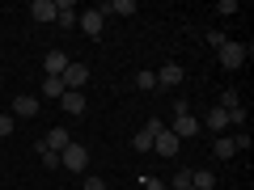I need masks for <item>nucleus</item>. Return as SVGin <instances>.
Returning a JSON list of instances; mask_svg holds the SVG:
<instances>
[{
	"mask_svg": "<svg viewBox=\"0 0 254 190\" xmlns=\"http://www.w3.org/2000/svg\"><path fill=\"white\" fill-rule=\"evenodd\" d=\"M60 165H64V169H72V173H85V169H89V148L68 144V148L60 152Z\"/></svg>",
	"mask_w": 254,
	"mask_h": 190,
	"instance_id": "obj_1",
	"label": "nucleus"
},
{
	"mask_svg": "<svg viewBox=\"0 0 254 190\" xmlns=\"http://www.w3.org/2000/svg\"><path fill=\"white\" fill-rule=\"evenodd\" d=\"M60 81H64V89H76V93H81V85L89 81V63L68 59V68H64V76H60Z\"/></svg>",
	"mask_w": 254,
	"mask_h": 190,
	"instance_id": "obj_2",
	"label": "nucleus"
},
{
	"mask_svg": "<svg viewBox=\"0 0 254 190\" xmlns=\"http://www.w3.org/2000/svg\"><path fill=\"white\" fill-rule=\"evenodd\" d=\"M246 55H250V47H242V43H225V47H220V68L237 72V68L246 63Z\"/></svg>",
	"mask_w": 254,
	"mask_h": 190,
	"instance_id": "obj_3",
	"label": "nucleus"
},
{
	"mask_svg": "<svg viewBox=\"0 0 254 190\" xmlns=\"http://www.w3.org/2000/svg\"><path fill=\"white\" fill-rule=\"evenodd\" d=\"M76 26H81L89 38H98V34H102V26H106V13H102V9H85L81 17H76Z\"/></svg>",
	"mask_w": 254,
	"mask_h": 190,
	"instance_id": "obj_4",
	"label": "nucleus"
},
{
	"mask_svg": "<svg viewBox=\"0 0 254 190\" xmlns=\"http://www.w3.org/2000/svg\"><path fill=\"white\" fill-rule=\"evenodd\" d=\"M199 118H195V114H174V127H170V131H174V136H178V140H190V136H199Z\"/></svg>",
	"mask_w": 254,
	"mask_h": 190,
	"instance_id": "obj_5",
	"label": "nucleus"
},
{
	"mask_svg": "<svg viewBox=\"0 0 254 190\" xmlns=\"http://www.w3.org/2000/svg\"><path fill=\"white\" fill-rule=\"evenodd\" d=\"M178 85H182V63L170 59L161 72H157V89H178Z\"/></svg>",
	"mask_w": 254,
	"mask_h": 190,
	"instance_id": "obj_6",
	"label": "nucleus"
},
{
	"mask_svg": "<svg viewBox=\"0 0 254 190\" xmlns=\"http://www.w3.org/2000/svg\"><path fill=\"white\" fill-rule=\"evenodd\" d=\"M38 110H43V101H38L34 93H21V97H13V114H17V118H34Z\"/></svg>",
	"mask_w": 254,
	"mask_h": 190,
	"instance_id": "obj_7",
	"label": "nucleus"
},
{
	"mask_svg": "<svg viewBox=\"0 0 254 190\" xmlns=\"http://www.w3.org/2000/svg\"><path fill=\"white\" fill-rule=\"evenodd\" d=\"M153 152L157 156H178V136H174L170 127H165L161 136H153Z\"/></svg>",
	"mask_w": 254,
	"mask_h": 190,
	"instance_id": "obj_8",
	"label": "nucleus"
},
{
	"mask_svg": "<svg viewBox=\"0 0 254 190\" xmlns=\"http://www.w3.org/2000/svg\"><path fill=\"white\" fill-rule=\"evenodd\" d=\"M76 17H81V13H76L72 0H55V21H60L64 30H76Z\"/></svg>",
	"mask_w": 254,
	"mask_h": 190,
	"instance_id": "obj_9",
	"label": "nucleus"
},
{
	"mask_svg": "<svg viewBox=\"0 0 254 190\" xmlns=\"http://www.w3.org/2000/svg\"><path fill=\"white\" fill-rule=\"evenodd\" d=\"M72 144V136H68V127H51V131H47V140L38 148H51V152H64V148Z\"/></svg>",
	"mask_w": 254,
	"mask_h": 190,
	"instance_id": "obj_10",
	"label": "nucleus"
},
{
	"mask_svg": "<svg viewBox=\"0 0 254 190\" xmlns=\"http://www.w3.org/2000/svg\"><path fill=\"white\" fill-rule=\"evenodd\" d=\"M43 68H47V76H64V68H68V55L55 47V51H47V55H43Z\"/></svg>",
	"mask_w": 254,
	"mask_h": 190,
	"instance_id": "obj_11",
	"label": "nucleus"
},
{
	"mask_svg": "<svg viewBox=\"0 0 254 190\" xmlns=\"http://www.w3.org/2000/svg\"><path fill=\"white\" fill-rule=\"evenodd\" d=\"M60 106H64V114H85V97H81L76 89H68V93H64V97H60Z\"/></svg>",
	"mask_w": 254,
	"mask_h": 190,
	"instance_id": "obj_12",
	"label": "nucleus"
},
{
	"mask_svg": "<svg viewBox=\"0 0 254 190\" xmlns=\"http://www.w3.org/2000/svg\"><path fill=\"white\" fill-rule=\"evenodd\" d=\"M203 123H208V131H212V136H225V131H229V114H225V110H212V114L208 118H203Z\"/></svg>",
	"mask_w": 254,
	"mask_h": 190,
	"instance_id": "obj_13",
	"label": "nucleus"
},
{
	"mask_svg": "<svg viewBox=\"0 0 254 190\" xmlns=\"http://www.w3.org/2000/svg\"><path fill=\"white\" fill-rule=\"evenodd\" d=\"M30 17L34 21H55V0H34L30 4Z\"/></svg>",
	"mask_w": 254,
	"mask_h": 190,
	"instance_id": "obj_14",
	"label": "nucleus"
},
{
	"mask_svg": "<svg viewBox=\"0 0 254 190\" xmlns=\"http://www.w3.org/2000/svg\"><path fill=\"white\" fill-rule=\"evenodd\" d=\"M190 190H216L212 169H190Z\"/></svg>",
	"mask_w": 254,
	"mask_h": 190,
	"instance_id": "obj_15",
	"label": "nucleus"
},
{
	"mask_svg": "<svg viewBox=\"0 0 254 190\" xmlns=\"http://www.w3.org/2000/svg\"><path fill=\"white\" fill-rule=\"evenodd\" d=\"M212 152H216V161H229V156H233V140L216 136V140H212Z\"/></svg>",
	"mask_w": 254,
	"mask_h": 190,
	"instance_id": "obj_16",
	"label": "nucleus"
},
{
	"mask_svg": "<svg viewBox=\"0 0 254 190\" xmlns=\"http://www.w3.org/2000/svg\"><path fill=\"white\" fill-rule=\"evenodd\" d=\"M64 93H68V89H64L60 76H43V97H64Z\"/></svg>",
	"mask_w": 254,
	"mask_h": 190,
	"instance_id": "obj_17",
	"label": "nucleus"
},
{
	"mask_svg": "<svg viewBox=\"0 0 254 190\" xmlns=\"http://www.w3.org/2000/svg\"><path fill=\"white\" fill-rule=\"evenodd\" d=\"M102 13H115V17H131L136 13V0H115L110 9H102Z\"/></svg>",
	"mask_w": 254,
	"mask_h": 190,
	"instance_id": "obj_18",
	"label": "nucleus"
},
{
	"mask_svg": "<svg viewBox=\"0 0 254 190\" xmlns=\"http://www.w3.org/2000/svg\"><path fill=\"white\" fill-rule=\"evenodd\" d=\"M131 148H136V152H153V136H148L144 127H140L136 136H131Z\"/></svg>",
	"mask_w": 254,
	"mask_h": 190,
	"instance_id": "obj_19",
	"label": "nucleus"
},
{
	"mask_svg": "<svg viewBox=\"0 0 254 190\" xmlns=\"http://www.w3.org/2000/svg\"><path fill=\"white\" fill-rule=\"evenodd\" d=\"M237 106H242L237 89H225V93H220V110H225V114H229V110H237Z\"/></svg>",
	"mask_w": 254,
	"mask_h": 190,
	"instance_id": "obj_20",
	"label": "nucleus"
},
{
	"mask_svg": "<svg viewBox=\"0 0 254 190\" xmlns=\"http://www.w3.org/2000/svg\"><path fill=\"white\" fill-rule=\"evenodd\" d=\"M229 127H237V131H246V106L229 110Z\"/></svg>",
	"mask_w": 254,
	"mask_h": 190,
	"instance_id": "obj_21",
	"label": "nucleus"
},
{
	"mask_svg": "<svg viewBox=\"0 0 254 190\" xmlns=\"http://www.w3.org/2000/svg\"><path fill=\"white\" fill-rule=\"evenodd\" d=\"M170 186H174V190H187V186H190V169H178V173L170 178Z\"/></svg>",
	"mask_w": 254,
	"mask_h": 190,
	"instance_id": "obj_22",
	"label": "nucleus"
},
{
	"mask_svg": "<svg viewBox=\"0 0 254 190\" xmlns=\"http://www.w3.org/2000/svg\"><path fill=\"white\" fill-rule=\"evenodd\" d=\"M38 156H43L47 169H60V152H51V148H38Z\"/></svg>",
	"mask_w": 254,
	"mask_h": 190,
	"instance_id": "obj_23",
	"label": "nucleus"
},
{
	"mask_svg": "<svg viewBox=\"0 0 254 190\" xmlns=\"http://www.w3.org/2000/svg\"><path fill=\"white\" fill-rule=\"evenodd\" d=\"M136 85H140L144 93H148V89H157V72H140V76H136Z\"/></svg>",
	"mask_w": 254,
	"mask_h": 190,
	"instance_id": "obj_24",
	"label": "nucleus"
},
{
	"mask_svg": "<svg viewBox=\"0 0 254 190\" xmlns=\"http://www.w3.org/2000/svg\"><path fill=\"white\" fill-rule=\"evenodd\" d=\"M216 13H220V17H237V0H220Z\"/></svg>",
	"mask_w": 254,
	"mask_h": 190,
	"instance_id": "obj_25",
	"label": "nucleus"
},
{
	"mask_svg": "<svg viewBox=\"0 0 254 190\" xmlns=\"http://www.w3.org/2000/svg\"><path fill=\"white\" fill-rule=\"evenodd\" d=\"M225 43H229V38L220 34V30H208V47H216V51H220V47H225Z\"/></svg>",
	"mask_w": 254,
	"mask_h": 190,
	"instance_id": "obj_26",
	"label": "nucleus"
},
{
	"mask_svg": "<svg viewBox=\"0 0 254 190\" xmlns=\"http://www.w3.org/2000/svg\"><path fill=\"white\" fill-rule=\"evenodd\" d=\"M140 182H144V190H165V182H161V178H153V173H144Z\"/></svg>",
	"mask_w": 254,
	"mask_h": 190,
	"instance_id": "obj_27",
	"label": "nucleus"
},
{
	"mask_svg": "<svg viewBox=\"0 0 254 190\" xmlns=\"http://www.w3.org/2000/svg\"><path fill=\"white\" fill-rule=\"evenodd\" d=\"M144 131H148V136H161V131H165V123H161V118H148V123H144Z\"/></svg>",
	"mask_w": 254,
	"mask_h": 190,
	"instance_id": "obj_28",
	"label": "nucleus"
},
{
	"mask_svg": "<svg viewBox=\"0 0 254 190\" xmlns=\"http://www.w3.org/2000/svg\"><path fill=\"white\" fill-rule=\"evenodd\" d=\"M0 136H13V114H0Z\"/></svg>",
	"mask_w": 254,
	"mask_h": 190,
	"instance_id": "obj_29",
	"label": "nucleus"
},
{
	"mask_svg": "<svg viewBox=\"0 0 254 190\" xmlns=\"http://www.w3.org/2000/svg\"><path fill=\"white\" fill-rule=\"evenodd\" d=\"M81 190H106V182H102V178H85Z\"/></svg>",
	"mask_w": 254,
	"mask_h": 190,
	"instance_id": "obj_30",
	"label": "nucleus"
},
{
	"mask_svg": "<svg viewBox=\"0 0 254 190\" xmlns=\"http://www.w3.org/2000/svg\"><path fill=\"white\" fill-rule=\"evenodd\" d=\"M187 190H190V186H187Z\"/></svg>",
	"mask_w": 254,
	"mask_h": 190,
	"instance_id": "obj_31",
	"label": "nucleus"
}]
</instances>
